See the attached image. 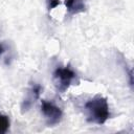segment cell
<instances>
[{
    "label": "cell",
    "instance_id": "277c9868",
    "mask_svg": "<svg viewBox=\"0 0 134 134\" xmlns=\"http://www.w3.org/2000/svg\"><path fill=\"white\" fill-rule=\"evenodd\" d=\"M41 90H42V88L39 84H34L31 86V88L28 91L27 96L25 97V99L22 104V112L29 110V108L32 106V104L39 98V96L41 94Z\"/></svg>",
    "mask_w": 134,
    "mask_h": 134
},
{
    "label": "cell",
    "instance_id": "3957f363",
    "mask_svg": "<svg viewBox=\"0 0 134 134\" xmlns=\"http://www.w3.org/2000/svg\"><path fill=\"white\" fill-rule=\"evenodd\" d=\"M41 112L44 115L47 125L53 126L61 121L63 112L62 110L52 102H48L45 99L41 100Z\"/></svg>",
    "mask_w": 134,
    "mask_h": 134
},
{
    "label": "cell",
    "instance_id": "6da1fadb",
    "mask_svg": "<svg viewBox=\"0 0 134 134\" xmlns=\"http://www.w3.org/2000/svg\"><path fill=\"white\" fill-rule=\"evenodd\" d=\"M87 120L96 125H104L110 117L108 102L100 95H95L85 103Z\"/></svg>",
    "mask_w": 134,
    "mask_h": 134
},
{
    "label": "cell",
    "instance_id": "5b68a950",
    "mask_svg": "<svg viewBox=\"0 0 134 134\" xmlns=\"http://www.w3.org/2000/svg\"><path fill=\"white\" fill-rule=\"evenodd\" d=\"M64 3L69 15H76L86 10V4L84 0H65Z\"/></svg>",
    "mask_w": 134,
    "mask_h": 134
},
{
    "label": "cell",
    "instance_id": "8992f818",
    "mask_svg": "<svg viewBox=\"0 0 134 134\" xmlns=\"http://www.w3.org/2000/svg\"><path fill=\"white\" fill-rule=\"evenodd\" d=\"M10 126V121L8 116L0 113V134H4L8 131Z\"/></svg>",
    "mask_w": 134,
    "mask_h": 134
},
{
    "label": "cell",
    "instance_id": "7a4b0ae2",
    "mask_svg": "<svg viewBox=\"0 0 134 134\" xmlns=\"http://www.w3.org/2000/svg\"><path fill=\"white\" fill-rule=\"evenodd\" d=\"M53 82L54 85L61 93L65 92L69 86L76 80V73L70 66L58 67L53 71Z\"/></svg>",
    "mask_w": 134,
    "mask_h": 134
},
{
    "label": "cell",
    "instance_id": "ba28073f",
    "mask_svg": "<svg viewBox=\"0 0 134 134\" xmlns=\"http://www.w3.org/2000/svg\"><path fill=\"white\" fill-rule=\"evenodd\" d=\"M3 52H4V47L2 46V44H0V55H1Z\"/></svg>",
    "mask_w": 134,
    "mask_h": 134
},
{
    "label": "cell",
    "instance_id": "52a82bcc",
    "mask_svg": "<svg viewBox=\"0 0 134 134\" xmlns=\"http://www.w3.org/2000/svg\"><path fill=\"white\" fill-rule=\"evenodd\" d=\"M60 3V0H48V7L49 9H52L54 7H57Z\"/></svg>",
    "mask_w": 134,
    "mask_h": 134
}]
</instances>
